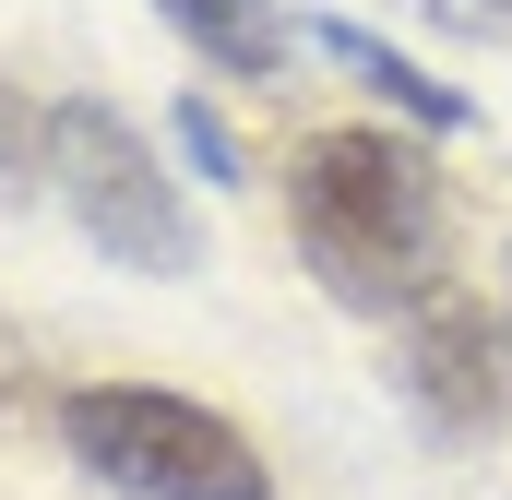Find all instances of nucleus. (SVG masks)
Returning <instances> with one entry per match:
<instances>
[{"mask_svg":"<svg viewBox=\"0 0 512 500\" xmlns=\"http://www.w3.org/2000/svg\"><path fill=\"white\" fill-rule=\"evenodd\" d=\"M286 227L346 310H417L441 250H453V191H441L417 131L322 120L286 143Z\"/></svg>","mask_w":512,"mask_h":500,"instance_id":"obj_1","label":"nucleus"},{"mask_svg":"<svg viewBox=\"0 0 512 500\" xmlns=\"http://www.w3.org/2000/svg\"><path fill=\"white\" fill-rule=\"evenodd\" d=\"M60 441L120 500H274L251 429L203 393H167V381H84L60 405Z\"/></svg>","mask_w":512,"mask_h":500,"instance_id":"obj_2","label":"nucleus"},{"mask_svg":"<svg viewBox=\"0 0 512 500\" xmlns=\"http://www.w3.org/2000/svg\"><path fill=\"white\" fill-rule=\"evenodd\" d=\"M48 191L72 203V227L131 262V274H191L203 262V227L179 203V179L155 167V143L108 108V96H60L48 108Z\"/></svg>","mask_w":512,"mask_h":500,"instance_id":"obj_3","label":"nucleus"},{"mask_svg":"<svg viewBox=\"0 0 512 500\" xmlns=\"http://www.w3.org/2000/svg\"><path fill=\"white\" fill-rule=\"evenodd\" d=\"M393 358H405V393H417L441 429H501L512 417V310L465 298V286L417 298Z\"/></svg>","mask_w":512,"mask_h":500,"instance_id":"obj_4","label":"nucleus"},{"mask_svg":"<svg viewBox=\"0 0 512 500\" xmlns=\"http://www.w3.org/2000/svg\"><path fill=\"white\" fill-rule=\"evenodd\" d=\"M298 36H322V60H334V72H358V84H370V96H382V108H393L405 131H465V96H453V84H441L429 60H405L393 36L346 24V12H310Z\"/></svg>","mask_w":512,"mask_h":500,"instance_id":"obj_5","label":"nucleus"},{"mask_svg":"<svg viewBox=\"0 0 512 500\" xmlns=\"http://www.w3.org/2000/svg\"><path fill=\"white\" fill-rule=\"evenodd\" d=\"M155 12H167L215 72H239V84H262V72L286 60V12H274V0H155Z\"/></svg>","mask_w":512,"mask_h":500,"instance_id":"obj_6","label":"nucleus"},{"mask_svg":"<svg viewBox=\"0 0 512 500\" xmlns=\"http://www.w3.org/2000/svg\"><path fill=\"white\" fill-rule=\"evenodd\" d=\"M48 179V108L0 84V191H36Z\"/></svg>","mask_w":512,"mask_h":500,"instance_id":"obj_7","label":"nucleus"},{"mask_svg":"<svg viewBox=\"0 0 512 500\" xmlns=\"http://www.w3.org/2000/svg\"><path fill=\"white\" fill-rule=\"evenodd\" d=\"M179 155H191V167H203V179H239V143H227V120H215V108H203V96H179Z\"/></svg>","mask_w":512,"mask_h":500,"instance_id":"obj_8","label":"nucleus"},{"mask_svg":"<svg viewBox=\"0 0 512 500\" xmlns=\"http://www.w3.org/2000/svg\"><path fill=\"white\" fill-rule=\"evenodd\" d=\"M429 24H465V36H489V24H512V0H417Z\"/></svg>","mask_w":512,"mask_h":500,"instance_id":"obj_9","label":"nucleus"}]
</instances>
